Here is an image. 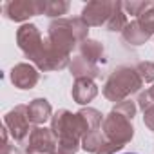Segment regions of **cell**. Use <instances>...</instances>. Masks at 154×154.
<instances>
[{
    "instance_id": "obj_1",
    "label": "cell",
    "mask_w": 154,
    "mask_h": 154,
    "mask_svg": "<svg viewBox=\"0 0 154 154\" xmlns=\"http://www.w3.org/2000/svg\"><path fill=\"white\" fill-rule=\"evenodd\" d=\"M125 154H132V152H125Z\"/></svg>"
}]
</instances>
